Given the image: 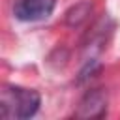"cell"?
<instances>
[{"label":"cell","instance_id":"3957f363","mask_svg":"<svg viewBox=\"0 0 120 120\" xmlns=\"http://www.w3.org/2000/svg\"><path fill=\"white\" fill-rule=\"evenodd\" d=\"M107 92L103 88H94L88 90L82 99L79 101V107L75 111L77 118H101L107 112Z\"/></svg>","mask_w":120,"mask_h":120},{"label":"cell","instance_id":"277c9868","mask_svg":"<svg viewBox=\"0 0 120 120\" xmlns=\"http://www.w3.org/2000/svg\"><path fill=\"white\" fill-rule=\"evenodd\" d=\"M90 9H92V4H90V2H81V4H77L75 8H71V9L66 13V22L71 24V26L81 24V22L90 15Z\"/></svg>","mask_w":120,"mask_h":120},{"label":"cell","instance_id":"6da1fadb","mask_svg":"<svg viewBox=\"0 0 120 120\" xmlns=\"http://www.w3.org/2000/svg\"><path fill=\"white\" fill-rule=\"evenodd\" d=\"M41 98L32 88L4 86L0 94V116L4 120H26L38 112Z\"/></svg>","mask_w":120,"mask_h":120},{"label":"cell","instance_id":"7a4b0ae2","mask_svg":"<svg viewBox=\"0 0 120 120\" xmlns=\"http://www.w3.org/2000/svg\"><path fill=\"white\" fill-rule=\"evenodd\" d=\"M56 0H17L13 6V13L19 21L34 22L47 19L54 11Z\"/></svg>","mask_w":120,"mask_h":120}]
</instances>
